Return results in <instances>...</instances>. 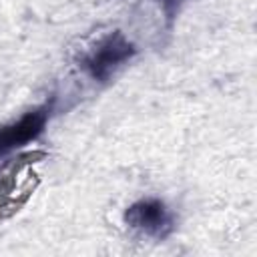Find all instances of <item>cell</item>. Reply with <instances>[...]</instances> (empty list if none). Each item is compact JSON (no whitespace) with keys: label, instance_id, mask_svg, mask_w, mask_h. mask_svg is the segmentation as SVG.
Returning a JSON list of instances; mask_svg holds the SVG:
<instances>
[{"label":"cell","instance_id":"cell-3","mask_svg":"<svg viewBox=\"0 0 257 257\" xmlns=\"http://www.w3.org/2000/svg\"><path fill=\"white\" fill-rule=\"evenodd\" d=\"M46 116H48L46 108H40V110L24 114L20 120H16L4 128H0V155L36 139L44 128Z\"/></svg>","mask_w":257,"mask_h":257},{"label":"cell","instance_id":"cell-1","mask_svg":"<svg viewBox=\"0 0 257 257\" xmlns=\"http://www.w3.org/2000/svg\"><path fill=\"white\" fill-rule=\"evenodd\" d=\"M133 54V46L120 36H108L88 58V70L94 78H104L106 74H110L118 64H122L128 56Z\"/></svg>","mask_w":257,"mask_h":257},{"label":"cell","instance_id":"cell-2","mask_svg":"<svg viewBox=\"0 0 257 257\" xmlns=\"http://www.w3.org/2000/svg\"><path fill=\"white\" fill-rule=\"evenodd\" d=\"M126 221H128V225L143 229L145 233L155 235V237H163L171 229V217H169L165 205L155 199H147V201L133 205L126 211Z\"/></svg>","mask_w":257,"mask_h":257}]
</instances>
